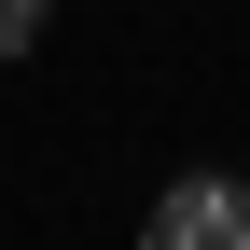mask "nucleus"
<instances>
[{"label":"nucleus","instance_id":"obj_2","mask_svg":"<svg viewBox=\"0 0 250 250\" xmlns=\"http://www.w3.org/2000/svg\"><path fill=\"white\" fill-rule=\"evenodd\" d=\"M42 14H56V0H0V56H28V42H42Z\"/></svg>","mask_w":250,"mask_h":250},{"label":"nucleus","instance_id":"obj_1","mask_svg":"<svg viewBox=\"0 0 250 250\" xmlns=\"http://www.w3.org/2000/svg\"><path fill=\"white\" fill-rule=\"evenodd\" d=\"M139 250H250V181H167Z\"/></svg>","mask_w":250,"mask_h":250}]
</instances>
